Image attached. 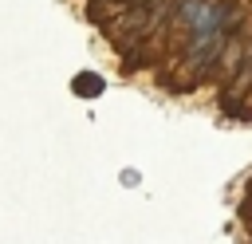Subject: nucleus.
Here are the masks:
<instances>
[{
    "mask_svg": "<svg viewBox=\"0 0 252 244\" xmlns=\"http://www.w3.org/2000/svg\"><path fill=\"white\" fill-rule=\"evenodd\" d=\"M75 91L91 98V94H98V91H102V79H98V75H79V79H75Z\"/></svg>",
    "mask_w": 252,
    "mask_h": 244,
    "instance_id": "nucleus-1",
    "label": "nucleus"
}]
</instances>
